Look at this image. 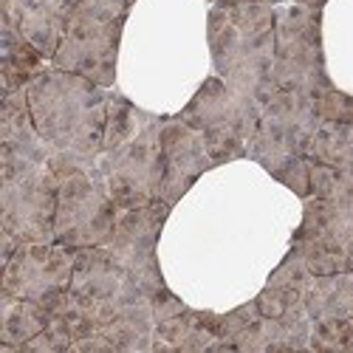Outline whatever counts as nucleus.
Listing matches in <instances>:
<instances>
[{
	"mask_svg": "<svg viewBox=\"0 0 353 353\" xmlns=\"http://www.w3.org/2000/svg\"><path fill=\"white\" fill-rule=\"evenodd\" d=\"M26 97L37 133L54 150L48 159L51 170L97 167L105 144L110 88L51 65L26 85Z\"/></svg>",
	"mask_w": 353,
	"mask_h": 353,
	"instance_id": "nucleus-1",
	"label": "nucleus"
},
{
	"mask_svg": "<svg viewBox=\"0 0 353 353\" xmlns=\"http://www.w3.org/2000/svg\"><path fill=\"white\" fill-rule=\"evenodd\" d=\"M167 119L170 116L141 110L128 97L110 91L105 144L94 170L119 212L159 201L164 179L161 130Z\"/></svg>",
	"mask_w": 353,
	"mask_h": 353,
	"instance_id": "nucleus-2",
	"label": "nucleus"
},
{
	"mask_svg": "<svg viewBox=\"0 0 353 353\" xmlns=\"http://www.w3.org/2000/svg\"><path fill=\"white\" fill-rule=\"evenodd\" d=\"M207 40L215 74L243 97L260 105L274 91V3L241 0L212 3L207 17Z\"/></svg>",
	"mask_w": 353,
	"mask_h": 353,
	"instance_id": "nucleus-3",
	"label": "nucleus"
},
{
	"mask_svg": "<svg viewBox=\"0 0 353 353\" xmlns=\"http://www.w3.org/2000/svg\"><path fill=\"white\" fill-rule=\"evenodd\" d=\"M133 6L136 0H79L51 65L110 88L116 82L119 43Z\"/></svg>",
	"mask_w": 353,
	"mask_h": 353,
	"instance_id": "nucleus-4",
	"label": "nucleus"
},
{
	"mask_svg": "<svg viewBox=\"0 0 353 353\" xmlns=\"http://www.w3.org/2000/svg\"><path fill=\"white\" fill-rule=\"evenodd\" d=\"M60 179L48 161L0 156V223L20 243H54Z\"/></svg>",
	"mask_w": 353,
	"mask_h": 353,
	"instance_id": "nucleus-5",
	"label": "nucleus"
},
{
	"mask_svg": "<svg viewBox=\"0 0 353 353\" xmlns=\"http://www.w3.org/2000/svg\"><path fill=\"white\" fill-rule=\"evenodd\" d=\"M272 82L283 91H303L311 97L331 88L322 51V9L297 0L274 6Z\"/></svg>",
	"mask_w": 353,
	"mask_h": 353,
	"instance_id": "nucleus-6",
	"label": "nucleus"
},
{
	"mask_svg": "<svg viewBox=\"0 0 353 353\" xmlns=\"http://www.w3.org/2000/svg\"><path fill=\"white\" fill-rule=\"evenodd\" d=\"M179 119L203 133L207 150L218 167L246 159L249 139L254 136L260 119V102L232 91L221 77H210L179 113Z\"/></svg>",
	"mask_w": 353,
	"mask_h": 353,
	"instance_id": "nucleus-7",
	"label": "nucleus"
},
{
	"mask_svg": "<svg viewBox=\"0 0 353 353\" xmlns=\"http://www.w3.org/2000/svg\"><path fill=\"white\" fill-rule=\"evenodd\" d=\"M60 179L57 190V215H54V241L88 249V246H108L119 210L99 181L94 167H63L54 170Z\"/></svg>",
	"mask_w": 353,
	"mask_h": 353,
	"instance_id": "nucleus-8",
	"label": "nucleus"
},
{
	"mask_svg": "<svg viewBox=\"0 0 353 353\" xmlns=\"http://www.w3.org/2000/svg\"><path fill=\"white\" fill-rule=\"evenodd\" d=\"M322 119L316 116V102L303 91H274L260 105V119L254 136L249 139L246 156L254 159L266 172L277 175L294 159L308 156L314 133Z\"/></svg>",
	"mask_w": 353,
	"mask_h": 353,
	"instance_id": "nucleus-9",
	"label": "nucleus"
},
{
	"mask_svg": "<svg viewBox=\"0 0 353 353\" xmlns=\"http://www.w3.org/2000/svg\"><path fill=\"white\" fill-rule=\"evenodd\" d=\"M77 249L63 243H20L3 263V291L14 300H34L51 308L63 297L74 277Z\"/></svg>",
	"mask_w": 353,
	"mask_h": 353,
	"instance_id": "nucleus-10",
	"label": "nucleus"
},
{
	"mask_svg": "<svg viewBox=\"0 0 353 353\" xmlns=\"http://www.w3.org/2000/svg\"><path fill=\"white\" fill-rule=\"evenodd\" d=\"M170 203L153 201L147 207H136L128 212H119L116 221V232L108 243L110 254L122 263V269L136 280L141 291H147L150 297H156L159 291H164V277L159 269V234L170 218Z\"/></svg>",
	"mask_w": 353,
	"mask_h": 353,
	"instance_id": "nucleus-11",
	"label": "nucleus"
},
{
	"mask_svg": "<svg viewBox=\"0 0 353 353\" xmlns=\"http://www.w3.org/2000/svg\"><path fill=\"white\" fill-rule=\"evenodd\" d=\"M161 150H164V179H161L159 201L175 207L201 175L215 167V161L207 150L203 133L190 128L179 116H170L164 122Z\"/></svg>",
	"mask_w": 353,
	"mask_h": 353,
	"instance_id": "nucleus-12",
	"label": "nucleus"
},
{
	"mask_svg": "<svg viewBox=\"0 0 353 353\" xmlns=\"http://www.w3.org/2000/svg\"><path fill=\"white\" fill-rule=\"evenodd\" d=\"M314 319L305 303L294 305L283 316H257L252 325L232 342V350H303L311 347Z\"/></svg>",
	"mask_w": 353,
	"mask_h": 353,
	"instance_id": "nucleus-13",
	"label": "nucleus"
},
{
	"mask_svg": "<svg viewBox=\"0 0 353 353\" xmlns=\"http://www.w3.org/2000/svg\"><path fill=\"white\" fill-rule=\"evenodd\" d=\"M294 241L347 252L353 243V201L308 195L303 210V223L297 234H294Z\"/></svg>",
	"mask_w": 353,
	"mask_h": 353,
	"instance_id": "nucleus-14",
	"label": "nucleus"
},
{
	"mask_svg": "<svg viewBox=\"0 0 353 353\" xmlns=\"http://www.w3.org/2000/svg\"><path fill=\"white\" fill-rule=\"evenodd\" d=\"M51 153H54L51 144L34 128L26 88L3 94V113H0V156L48 161Z\"/></svg>",
	"mask_w": 353,
	"mask_h": 353,
	"instance_id": "nucleus-15",
	"label": "nucleus"
},
{
	"mask_svg": "<svg viewBox=\"0 0 353 353\" xmlns=\"http://www.w3.org/2000/svg\"><path fill=\"white\" fill-rule=\"evenodd\" d=\"M79 0H32L20 14V34L32 43L46 60H54L57 48H60L65 28L71 23V14Z\"/></svg>",
	"mask_w": 353,
	"mask_h": 353,
	"instance_id": "nucleus-16",
	"label": "nucleus"
},
{
	"mask_svg": "<svg viewBox=\"0 0 353 353\" xmlns=\"http://www.w3.org/2000/svg\"><path fill=\"white\" fill-rule=\"evenodd\" d=\"M303 303L314 322L353 316V269L336 274H311L303 288Z\"/></svg>",
	"mask_w": 353,
	"mask_h": 353,
	"instance_id": "nucleus-17",
	"label": "nucleus"
},
{
	"mask_svg": "<svg viewBox=\"0 0 353 353\" xmlns=\"http://www.w3.org/2000/svg\"><path fill=\"white\" fill-rule=\"evenodd\" d=\"M51 322V311L34 300H14L0 294V353H12L34 339Z\"/></svg>",
	"mask_w": 353,
	"mask_h": 353,
	"instance_id": "nucleus-18",
	"label": "nucleus"
},
{
	"mask_svg": "<svg viewBox=\"0 0 353 353\" xmlns=\"http://www.w3.org/2000/svg\"><path fill=\"white\" fill-rule=\"evenodd\" d=\"M153 350H223L207 325V311H181L156 325Z\"/></svg>",
	"mask_w": 353,
	"mask_h": 353,
	"instance_id": "nucleus-19",
	"label": "nucleus"
},
{
	"mask_svg": "<svg viewBox=\"0 0 353 353\" xmlns=\"http://www.w3.org/2000/svg\"><path fill=\"white\" fill-rule=\"evenodd\" d=\"M43 68L46 57L20 34V28L3 26V94L26 88Z\"/></svg>",
	"mask_w": 353,
	"mask_h": 353,
	"instance_id": "nucleus-20",
	"label": "nucleus"
},
{
	"mask_svg": "<svg viewBox=\"0 0 353 353\" xmlns=\"http://www.w3.org/2000/svg\"><path fill=\"white\" fill-rule=\"evenodd\" d=\"M308 159L345 170V172H353V122H347V125L322 122L311 139Z\"/></svg>",
	"mask_w": 353,
	"mask_h": 353,
	"instance_id": "nucleus-21",
	"label": "nucleus"
},
{
	"mask_svg": "<svg viewBox=\"0 0 353 353\" xmlns=\"http://www.w3.org/2000/svg\"><path fill=\"white\" fill-rule=\"evenodd\" d=\"M311 347L314 350H353V316L314 322Z\"/></svg>",
	"mask_w": 353,
	"mask_h": 353,
	"instance_id": "nucleus-22",
	"label": "nucleus"
},
{
	"mask_svg": "<svg viewBox=\"0 0 353 353\" xmlns=\"http://www.w3.org/2000/svg\"><path fill=\"white\" fill-rule=\"evenodd\" d=\"M316 102V116L322 122H336V125H347L353 122V97L336 91V88H325L314 97Z\"/></svg>",
	"mask_w": 353,
	"mask_h": 353,
	"instance_id": "nucleus-23",
	"label": "nucleus"
},
{
	"mask_svg": "<svg viewBox=\"0 0 353 353\" xmlns=\"http://www.w3.org/2000/svg\"><path fill=\"white\" fill-rule=\"evenodd\" d=\"M257 308L263 316H283L294 305L303 303V291L300 288H285V285H269L257 294Z\"/></svg>",
	"mask_w": 353,
	"mask_h": 353,
	"instance_id": "nucleus-24",
	"label": "nucleus"
},
{
	"mask_svg": "<svg viewBox=\"0 0 353 353\" xmlns=\"http://www.w3.org/2000/svg\"><path fill=\"white\" fill-rule=\"evenodd\" d=\"M274 179L280 181V184H285L294 195H300L303 201L311 195V159L308 156H303V159H294L291 164H285Z\"/></svg>",
	"mask_w": 353,
	"mask_h": 353,
	"instance_id": "nucleus-25",
	"label": "nucleus"
},
{
	"mask_svg": "<svg viewBox=\"0 0 353 353\" xmlns=\"http://www.w3.org/2000/svg\"><path fill=\"white\" fill-rule=\"evenodd\" d=\"M181 311H187V305H184L179 297H175L170 288L159 291L156 297H153V316H156V325H159V322H164V319H170V316H175V314H181Z\"/></svg>",
	"mask_w": 353,
	"mask_h": 353,
	"instance_id": "nucleus-26",
	"label": "nucleus"
},
{
	"mask_svg": "<svg viewBox=\"0 0 353 353\" xmlns=\"http://www.w3.org/2000/svg\"><path fill=\"white\" fill-rule=\"evenodd\" d=\"M71 350H77V353H116L119 347H116L105 334H94V336H85V339L74 342Z\"/></svg>",
	"mask_w": 353,
	"mask_h": 353,
	"instance_id": "nucleus-27",
	"label": "nucleus"
},
{
	"mask_svg": "<svg viewBox=\"0 0 353 353\" xmlns=\"http://www.w3.org/2000/svg\"><path fill=\"white\" fill-rule=\"evenodd\" d=\"M28 3H32V0H0V17H3V26L17 28L20 14L26 12Z\"/></svg>",
	"mask_w": 353,
	"mask_h": 353,
	"instance_id": "nucleus-28",
	"label": "nucleus"
},
{
	"mask_svg": "<svg viewBox=\"0 0 353 353\" xmlns=\"http://www.w3.org/2000/svg\"><path fill=\"white\" fill-rule=\"evenodd\" d=\"M210 3H241V0H210ZM263 3H288V0H263Z\"/></svg>",
	"mask_w": 353,
	"mask_h": 353,
	"instance_id": "nucleus-29",
	"label": "nucleus"
},
{
	"mask_svg": "<svg viewBox=\"0 0 353 353\" xmlns=\"http://www.w3.org/2000/svg\"><path fill=\"white\" fill-rule=\"evenodd\" d=\"M297 3H305V6H314V9H322L328 0H297Z\"/></svg>",
	"mask_w": 353,
	"mask_h": 353,
	"instance_id": "nucleus-30",
	"label": "nucleus"
},
{
	"mask_svg": "<svg viewBox=\"0 0 353 353\" xmlns=\"http://www.w3.org/2000/svg\"><path fill=\"white\" fill-rule=\"evenodd\" d=\"M347 260H350V269H353V243H350V249H347Z\"/></svg>",
	"mask_w": 353,
	"mask_h": 353,
	"instance_id": "nucleus-31",
	"label": "nucleus"
}]
</instances>
